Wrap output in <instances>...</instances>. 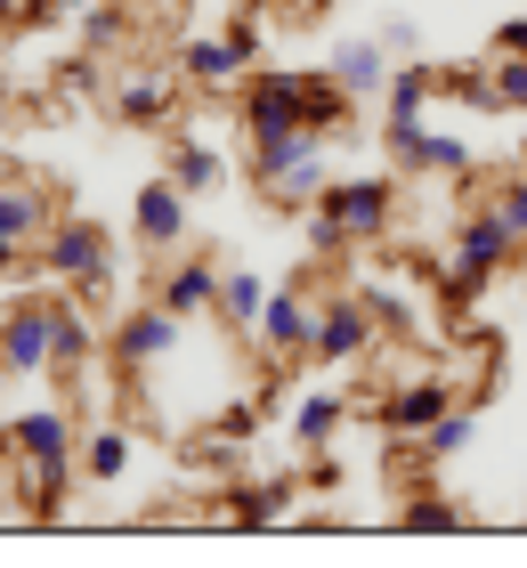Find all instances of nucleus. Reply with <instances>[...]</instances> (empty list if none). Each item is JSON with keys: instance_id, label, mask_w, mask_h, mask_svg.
I'll list each match as a JSON object with an SVG mask.
<instances>
[{"instance_id": "6e6552de", "label": "nucleus", "mask_w": 527, "mask_h": 568, "mask_svg": "<svg viewBox=\"0 0 527 568\" xmlns=\"http://www.w3.org/2000/svg\"><path fill=\"white\" fill-rule=\"evenodd\" d=\"M374 308H365V301H325V308H316V333H308V357H316V366H349V357H365V349H374Z\"/></svg>"}, {"instance_id": "412c9836", "label": "nucleus", "mask_w": 527, "mask_h": 568, "mask_svg": "<svg viewBox=\"0 0 527 568\" xmlns=\"http://www.w3.org/2000/svg\"><path fill=\"white\" fill-rule=\"evenodd\" d=\"M349 122H357V98L341 90V82H308V139H349Z\"/></svg>"}, {"instance_id": "2eb2a0df", "label": "nucleus", "mask_w": 527, "mask_h": 568, "mask_svg": "<svg viewBox=\"0 0 527 568\" xmlns=\"http://www.w3.org/2000/svg\"><path fill=\"white\" fill-rule=\"evenodd\" d=\"M154 301L179 308V317H203V308H220V268H211V252H188V261H171L163 284H154Z\"/></svg>"}, {"instance_id": "f3484780", "label": "nucleus", "mask_w": 527, "mask_h": 568, "mask_svg": "<svg viewBox=\"0 0 527 568\" xmlns=\"http://www.w3.org/2000/svg\"><path fill=\"white\" fill-rule=\"evenodd\" d=\"M114 114H122V122H163V114H171V73H163V65H139V73H122V90H114Z\"/></svg>"}, {"instance_id": "dca6fc26", "label": "nucleus", "mask_w": 527, "mask_h": 568, "mask_svg": "<svg viewBox=\"0 0 527 568\" xmlns=\"http://www.w3.org/2000/svg\"><path fill=\"white\" fill-rule=\"evenodd\" d=\"M90 349H98V333L82 317V301H58L49 308V374H82Z\"/></svg>"}, {"instance_id": "5701e85b", "label": "nucleus", "mask_w": 527, "mask_h": 568, "mask_svg": "<svg viewBox=\"0 0 527 568\" xmlns=\"http://www.w3.org/2000/svg\"><path fill=\"white\" fill-rule=\"evenodd\" d=\"M487 98H495V114H527V58L495 49V65H487Z\"/></svg>"}, {"instance_id": "20e7f679", "label": "nucleus", "mask_w": 527, "mask_h": 568, "mask_svg": "<svg viewBox=\"0 0 527 568\" xmlns=\"http://www.w3.org/2000/svg\"><path fill=\"white\" fill-rule=\"evenodd\" d=\"M316 212H325L349 244H374L389 220H398V179H333L325 195H316Z\"/></svg>"}, {"instance_id": "bb28decb", "label": "nucleus", "mask_w": 527, "mask_h": 568, "mask_svg": "<svg viewBox=\"0 0 527 568\" xmlns=\"http://www.w3.org/2000/svg\"><path fill=\"white\" fill-rule=\"evenodd\" d=\"M430 179H470V139L430 131Z\"/></svg>"}, {"instance_id": "7ed1b4c3", "label": "nucleus", "mask_w": 527, "mask_h": 568, "mask_svg": "<svg viewBox=\"0 0 527 568\" xmlns=\"http://www.w3.org/2000/svg\"><path fill=\"white\" fill-rule=\"evenodd\" d=\"M33 261L49 276H65V284H82V301L105 293V276H114V244H105V227L98 220H58L49 236L33 244Z\"/></svg>"}, {"instance_id": "c85d7f7f", "label": "nucleus", "mask_w": 527, "mask_h": 568, "mask_svg": "<svg viewBox=\"0 0 527 568\" xmlns=\"http://www.w3.org/2000/svg\"><path fill=\"white\" fill-rule=\"evenodd\" d=\"M495 212H504V220H511V236L527 244V171H519V179H504V187H495Z\"/></svg>"}, {"instance_id": "aec40b11", "label": "nucleus", "mask_w": 527, "mask_h": 568, "mask_svg": "<svg viewBox=\"0 0 527 568\" xmlns=\"http://www.w3.org/2000/svg\"><path fill=\"white\" fill-rule=\"evenodd\" d=\"M260 308H268V284H260L252 268H227V276H220V325H227V333H252Z\"/></svg>"}, {"instance_id": "4be33fe9", "label": "nucleus", "mask_w": 527, "mask_h": 568, "mask_svg": "<svg viewBox=\"0 0 527 568\" xmlns=\"http://www.w3.org/2000/svg\"><path fill=\"white\" fill-rule=\"evenodd\" d=\"M341 415H349L341 390H308V398L293 406V438H301V447H325V438L341 430Z\"/></svg>"}, {"instance_id": "7c9ffc66", "label": "nucleus", "mask_w": 527, "mask_h": 568, "mask_svg": "<svg viewBox=\"0 0 527 568\" xmlns=\"http://www.w3.org/2000/svg\"><path fill=\"white\" fill-rule=\"evenodd\" d=\"M382 49H389V58H422V24L389 17V24H382Z\"/></svg>"}, {"instance_id": "a211bd4d", "label": "nucleus", "mask_w": 527, "mask_h": 568, "mask_svg": "<svg viewBox=\"0 0 527 568\" xmlns=\"http://www.w3.org/2000/svg\"><path fill=\"white\" fill-rule=\"evenodd\" d=\"M333 82L349 90V98H374L389 82V49L382 41H341V58H333Z\"/></svg>"}, {"instance_id": "2f4dec72", "label": "nucleus", "mask_w": 527, "mask_h": 568, "mask_svg": "<svg viewBox=\"0 0 527 568\" xmlns=\"http://www.w3.org/2000/svg\"><path fill=\"white\" fill-rule=\"evenodd\" d=\"M82 9H98V0H17L24 24H41V17H82Z\"/></svg>"}, {"instance_id": "423d86ee", "label": "nucleus", "mask_w": 527, "mask_h": 568, "mask_svg": "<svg viewBox=\"0 0 527 568\" xmlns=\"http://www.w3.org/2000/svg\"><path fill=\"white\" fill-rule=\"evenodd\" d=\"M308 333H316V301L293 293V284H276L260 325H252V342L268 349V366H293V357H308Z\"/></svg>"}, {"instance_id": "b1692460", "label": "nucleus", "mask_w": 527, "mask_h": 568, "mask_svg": "<svg viewBox=\"0 0 527 568\" xmlns=\"http://www.w3.org/2000/svg\"><path fill=\"white\" fill-rule=\"evenodd\" d=\"M284 504H293V479H268V487H244V496L227 504V520H235V528H268Z\"/></svg>"}, {"instance_id": "393cba45", "label": "nucleus", "mask_w": 527, "mask_h": 568, "mask_svg": "<svg viewBox=\"0 0 527 568\" xmlns=\"http://www.w3.org/2000/svg\"><path fill=\"white\" fill-rule=\"evenodd\" d=\"M130 471V438L122 430H98L90 447H82V479H98V487H114Z\"/></svg>"}, {"instance_id": "f704fd0d", "label": "nucleus", "mask_w": 527, "mask_h": 568, "mask_svg": "<svg viewBox=\"0 0 527 568\" xmlns=\"http://www.w3.org/2000/svg\"><path fill=\"white\" fill-rule=\"evenodd\" d=\"M0 17H17V0H0Z\"/></svg>"}, {"instance_id": "f257e3e1", "label": "nucleus", "mask_w": 527, "mask_h": 568, "mask_svg": "<svg viewBox=\"0 0 527 568\" xmlns=\"http://www.w3.org/2000/svg\"><path fill=\"white\" fill-rule=\"evenodd\" d=\"M308 82L316 73H252L244 82V139H252V171L284 163L308 139Z\"/></svg>"}, {"instance_id": "0eeeda50", "label": "nucleus", "mask_w": 527, "mask_h": 568, "mask_svg": "<svg viewBox=\"0 0 527 568\" xmlns=\"http://www.w3.org/2000/svg\"><path fill=\"white\" fill-rule=\"evenodd\" d=\"M260 187H268V203H284V212H301V203H316L333 187V146L325 139H301L284 163H268L260 171Z\"/></svg>"}, {"instance_id": "f03ea898", "label": "nucleus", "mask_w": 527, "mask_h": 568, "mask_svg": "<svg viewBox=\"0 0 527 568\" xmlns=\"http://www.w3.org/2000/svg\"><path fill=\"white\" fill-rule=\"evenodd\" d=\"M9 455L24 463V479H33V511H58L65 487H73V463H82V438H73L65 406H33V415L9 423Z\"/></svg>"}, {"instance_id": "1a4fd4ad", "label": "nucleus", "mask_w": 527, "mask_h": 568, "mask_svg": "<svg viewBox=\"0 0 527 568\" xmlns=\"http://www.w3.org/2000/svg\"><path fill=\"white\" fill-rule=\"evenodd\" d=\"M49 308L58 301H9L0 308V374H49Z\"/></svg>"}, {"instance_id": "9d476101", "label": "nucleus", "mask_w": 527, "mask_h": 568, "mask_svg": "<svg viewBox=\"0 0 527 568\" xmlns=\"http://www.w3.org/2000/svg\"><path fill=\"white\" fill-rule=\"evenodd\" d=\"M130 227H139V244H154V252L188 244V187H179V179H146L139 203H130Z\"/></svg>"}, {"instance_id": "f8f14e48", "label": "nucleus", "mask_w": 527, "mask_h": 568, "mask_svg": "<svg viewBox=\"0 0 527 568\" xmlns=\"http://www.w3.org/2000/svg\"><path fill=\"white\" fill-rule=\"evenodd\" d=\"M446 406H455V382H438V374H422V382H398V390L382 398V430L389 438H422Z\"/></svg>"}, {"instance_id": "9b49d317", "label": "nucleus", "mask_w": 527, "mask_h": 568, "mask_svg": "<svg viewBox=\"0 0 527 568\" xmlns=\"http://www.w3.org/2000/svg\"><path fill=\"white\" fill-rule=\"evenodd\" d=\"M244 58H252V33L235 24V33H195L188 49H179V73L203 90H227V82H244Z\"/></svg>"}, {"instance_id": "cd10ccee", "label": "nucleus", "mask_w": 527, "mask_h": 568, "mask_svg": "<svg viewBox=\"0 0 527 568\" xmlns=\"http://www.w3.org/2000/svg\"><path fill=\"white\" fill-rule=\"evenodd\" d=\"M406 528H422V536H446V528H463V511L446 504V496H414V504H406Z\"/></svg>"}, {"instance_id": "c756f323", "label": "nucleus", "mask_w": 527, "mask_h": 568, "mask_svg": "<svg viewBox=\"0 0 527 568\" xmlns=\"http://www.w3.org/2000/svg\"><path fill=\"white\" fill-rule=\"evenodd\" d=\"M122 33V17H114V0H98V9H82V41L90 49H105V41H114Z\"/></svg>"}, {"instance_id": "39448f33", "label": "nucleus", "mask_w": 527, "mask_h": 568, "mask_svg": "<svg viewBox=\"0 0 527 568\" xmlns=\"http://www.w3.org/2000/svg\"><path fill=\"white\" fill-rule=\"evenodd\" d=\"M511 252H519L511 220L487 203V212H470V220H463V236H455V261H446V284H455V293H479V284H487L495 268H504Z\"/></svg>"}, {"instance_id": "72a5a7b5", "label": "nucleus", "mask_w": 527, "mask_h": 568, "mask_svg": "<svg viewBox=\"0 0 527 568\" xmlns=\"http://www.w3.org/2000/svg\"><path fill=\"white\" fill-rule=\"evenodd\" d=\"M495 49H511V58H527V17H511V24H495Z\"/></svg>"}, {"instance_id": "a878e982", "label": "nucleus", "mask_w": 527, "mask_h": 568, "mask_svg": "<svg viewBox=\"0 0 527 568\" xmlns=\"http://www.w3.org/2000/svg\"><path fill=\"white\" fill-rule=\"evenodd\" d=\"M470 438H479V406H470V415H463V406H446V415L422 430V455H463Z\"/></svg>"}, {"instance_id": "4468645a", "label": "nucleus", "mask_w": 527, "mask_h": 568, "mask_svg": "<svg viewBox=\"0 0 527 568\" xmlns=\"http://www.w3.org/2000/svg\"><path fill=\"white\" fill-rule=\"evenodd\" d=\"M179 325H188V317L154 301V308H139V317H122V333H114V357H122L130 374H139V366H154V357H171V349H179Z\"/></svg>"}, {"instance_id": "ddd939ff", "label": "nucleus", "mask_w": 527, "mask_h": 568, "mask_svg": "<svg viewBox=\"0 0 527 568\" xmlns=\"http://www.w3.org/2000/svg\"><path fill=\"white\" fill-rule=\"evenodd\" d=\"M49 195L41 187H0V268H17V252H33L49 236Z\"/></svg>"}, {"instance_id": "473e14b6", "label": "nucleus", "mask_w": 527, "mask_h": 568, "mask_svg": "<svg viewBox=\"0 0 527 568\" xmlns=\"http://www.w3.org/2000/svg\"><path fill=\"white\" fill-rule=\"evenodd\" d=\"M308 244H316V252H349V236H341L325 212H308Z\"/></svg>"}, {"instance_id": "6ab92c4d", "label": "nucleus", "mask_w": 527, "mask_h": 568, "mask_svg": "<svg viewBox=\"0 0 527 568\" xmlns=\"http://www.w3.org/2000/svg\"><path fill=\"white\" fill-rule=\"evenodd\" d=\"M171 179H179L188 195H220V187H227V163H220V146L179 139V146H171Z\"/></svg>"}]
</instances>
